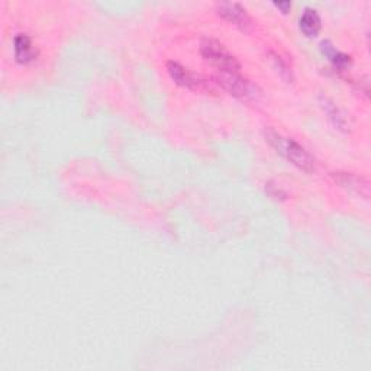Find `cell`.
<instances>
[{
	"label": "cell",
	"mask_w": 371,
	"mask_h": 371,
	"mask_svg": "<svg viewBox=\"0 0 371 371\" xmlns=\"http://www.w3.org/2000/svg\"><path fill=\"white\" fill-rule=\"evenodd\" d=\"M266 138L278 154L283 156L287 161L298 167V169L303 172L315 170V158L309 154L305 146L296 142L293 138L283 137L282 134L275 132L274 129H267Z\"/></svg>",
	"instance_id": "obj_1"
},
{
	"label": "cell",
	"mask_w": 371,
	"mask_h": 371,
	"mask_svg": "<svg viewBox=\"0 0 371 371\" xmlns=\"http://www.w3.org/2000/svg\"><path fill=\"white\" fill-rule=\"evenodd\" d=\"M274 6L280 9L282 12L287 13L292 9V2H274Z\"/></svg>",
	"instance_id": "obj_12"
},
{
	"label": "cell",
	"mask_w": 371,
	"mask_h": 371,
	"mask_svg": "<svg viewBox=\"0 0 371 371\" xmlns=\"http://www.w3.org/2000/svg\"><path fill=\"white\" fill-rule=\"evenodd\" d=\"M200 52L212 67H215L216 71H232L239 73L241 64L235 59L224 44L213 38H205L200 43Z\"/></svg>",
	"instance_id": "obj_3"
},
{
	"label": "cell",
	"mask_w": 371,
	"mask_h": 371,
	"mask_svg": "<svg viewBox=\"0 0 371 371\" xmlns=\"http://www.w3.org/2000/svg\"><path fill=\"white\" fill-rule=\"evenodd\" d=\"M321 51H322L324 55H326L328 60L332 63V66H333V68H335V70L345 71L352 64L351 55H348V54L337 50L329 41H322L321 43Z\"/></svg>",
	"instance_id": "obj_9"
},
{
	"label": "cell",
	"mask_w": 371,
	"mask_h": 371,
	"mask_svg": "<svg viewBox=\"0 0 371 371\" xmlns=\"http://www.w3.org/2000/svg\"><path fill=\"white\" fill-rule=\"evenodd\" d=\"M216 10L222 17H225L227 21L232 22L241 29L247 31L252 25L251 17L243 5L235 3V2H222L216 5Z\"/></svg>",
	"instance_id": "obj_5"
},
{
	"label": "cell",
	"mask_w": 371,
	"mask_h": 371,
	"mask_svg": "<svg viewBox=\"0 0 371 371\" xmlns=\"http://www.w3.org/2000/svg\"><path fill=\"white\" fill-rule=\"evenodd\" d=\"M319 103L322 109L325 110V114L328 115V119L332 122L333 126L338 129V131H342V132L351 131V128H352L351 118L342 107H340L332 99L324 95L319 96Z\"/></svg>",
	"instance_id": "obj_6"
},
{
	"label": "cell",
	"mask_w": 371,
	"mask_h": 371,
	"mask_svg": "<svg viewBox=\"0 0 371 371\" xmlns=\"http://www.w3.org/2000/svg\"><path fill=\"white\" fill-rule=\"evenodd\" d=\"M167 71H169L170 77L174 80V83L184 89H189L193 91H213L212 84L206 79H203L202 76H199V74L186 68L180 63L169 61L167 63Z\"/></svg>",
	"instance_id": "obj_4"
},
{
	"label": "cell",
	"mask_w": 371,
	"mask_h": 371,
	"mask_svg": "<svg viewBox=\"0 0 371 371\" xmlns=\"http://www.w3.org/2000/svg\"><path fill=\"white\" fill-rule=\"evenodd\" d=\"M268 55H270V60L273 63V67L278 73V76H280L283 80H286L287 83H292L293 82V73H292L290 67L287 66V63L280 57V55L273 52V51H270Z\"/></svg>",
	"instance_id": "obj_11"
},
{
	"label": "cell",
	"mask_w": 371,
	"mask_h": 371,
	"mask_svg": "<svg viewBox=\"0 0 371 371\" xmlns=\"http://www.w3.org/2000/svg\"><path fill=\"white\" fill-rule=\"evenodd\" d=\"M13 51L15 59L21 64H29L38 57V51L33 47L32 40L26 33H20L15 36L13 40Z\"/></svg>",
	"instance_id": "obj_8"
},
{
	"label": "cell",
	"mask_w": 371,
	"mask_h": 371,
	"mask_svg": "<svg viewBox=\"0 0 371 371\" xmlns=\"http://www.w3.org/2000/svg\"><path fill=\"white\" fill-rule=\"evenodd\" d=\"M299 25H301V31L306 36H309V38H313V36H317L321 32V28H322L321 16L315 9L306 8L301 16Z\"/></svg>",
	"instance_id": "obj_10"
},
{
	"label": "cell",
	"mask_w": 371,
	"mask_h": 371,
	"mask_svg": "<svg viewBox=\"0 0 371 371\" xmlns=\"http://www.w3.org/2000/svg\"><path fill=\"white\" fill-rule=\"evenodd\" d=\"M213 80L216 84H219L222 89L229 91L232 96L241 99V100H257L262 96L259 89L252 84L250 80L244 79L239 73L232 71H216L213 76Z\"/></svg>",
	"instance_id": "obj_2"
},
{
	"label": "cell",
	"mask_w": 371,
	"mask_h": 371,
	"mask_svg": "<svg viewBox=\"0 0 371 371\" xmlns=\"http://www.w3.org/2000/svg\"><path fill=\"white\" fill-rule=\"evenodd\" d=\"M332 177L338 184H341L344 189L356 193V195H360L364 199H368L370 186H368V181L365 179L352 174V173H341V172L332 173Z\"/></svg>",
	"instance_id": "obj_7"
}]
</instances>
